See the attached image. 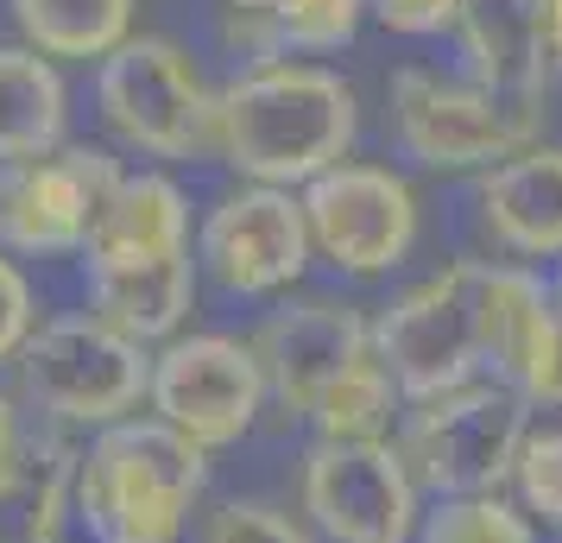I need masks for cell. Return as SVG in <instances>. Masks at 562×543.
<instances>
[{
	"label": "cell",
	"mask_w": 562,
	"mask_h": 543,
	"mask_svg": "<svg viewBox=\"0 0 562 543\" xmlns=\"http://www.w3.org/2000/svg\"><path fill=\"white\" fill-rule=\"evenodd\" d=\"M550 304H557V310H562V272H557V285H550Z\"/></svg>",
	"instance_id": "cell-31"
},
{
	"label": "cell",
	"mask_w": 562,
	"mask_h": 543,
	"mask_svg": "<svg viewBox=\"0 0 562 543\" xmlns=\"http://www.w3.org/2000/svg\"><path fill=\"white\" fill-rule=\"evenodd\" d=\"M196 253L171 259H127V265H82L89 279V310L114 323L121 336L165 348L183 336V323L196 310Z\"/></svg>",
	"instance_id": "cell-16"
},
{
	"label": "cell",
	"mask_w": 562,
	"mask_h": 543,
	"mask_svg": "<svg viewBox=\"0 0 562 543\" xmlns=\"http://www.w3.org/2000/svg\"><path fill=\"white\" fill-rule=\"evenodd\" d=\"M77 455L82 442L57 430L20 449V462L0 474V543H57L64 518H77Z\"/></svg>",
	"instance_id": "cell-19"
},
{
	"label": "cell",
	"mask_w": 562,
	"mask_h": 543,
	"mask_svg": "<svg viewBox=\"0 0 562 543\" xmlns=\"http://www.w3.org/2000/svg\"><path fill=\"white\" fill-rule=\"evenodd\" d=\"M310 222V247L348 279H380L405 265L417 247V190L385 165H335L297 190Z\"/></svg>",
	"instance_id": "cell-10"
},
{
	"label": "cell",
	"mask_w": 562,
	"mask_h": 543,
	"mask_svg": "<svg viewBox=\"0 0 562 543\" xmlns=\"http://www.w3.org/2000/svg\"><path fill=\"white\" fill-rule=\"evenodd\" d=\"M190 247V203L165 171H127L108 196L102 222L82 247V265H127V259H171Z\"/></svg>",
	"instance_id": "cell-17"
},
{
	"label": "cell",
	"mask_w": 562,
	"mask_h": 543,
	"mask_svg": "<svg viewBox=\"0 0 562 543\" xmlns=\"http://www.w3.org/2000/svg\"><path fill=\"white\" fill-rule=\"evenodd\" d=\"M550 64H562V0H550Z\"/></svg>",
	"instance_id": "cell-30"
},
{
	"label": "cell",
	"mask_w": 562,
	"mask_h": 543,
	"mask_svg": "<svg viewBox=\"0 0 562 543\" xmlns=\"http://www.w3.org/2000/svg\"><path fill=\"white\" fill-rule=\"evenodd\" d=\"M297 506L323 543H417L424 487L392 437H316L297 467Z\"/></svg>",
	"instance_id": "cell-8"
},
{
	"label": "cell",
	"mask_w": 562,
	"mask_h": 543,
	"mask_svg": "<svg viewBox=\"0 0 562 543\" xmlns=\"http://www.w3.org/2000/svg\"><path fill=\"white\" fill-rule=\"evenodd\" d=\"M373 354L392 373L405 405H424V398L486 380L481 259H456L430 279H417L411 291H398L373 316Z\"/></svg>",
	"instance_id": "cell-6"
},
{
	"label": "cell",
	"mask_w": 562,
	"mask_h": 543,
	"mask_svg": "<svg viewBox=\"0 0 562 543\" xmlns=\"http://www.w3.org/2000/svg\"><path fill=\"white\" fill-rule=\"evenodd\" d=\"M266 373H259L254 341L234 336H178L153 348V405L158 423H171L196 449H234L266 411Z\"/></svg>",
	"instance_id": "cell-9"
},
{
	"label": "cell",
	"mask_w": 562,
	"mask_h": 543,
	"mask_svg": "<svg viewBox=\"0 0 562 543\" xmlns=\"http://www.w3.org/2000/svg\"><path fill=\"white\" fill-rule=\"evenodd\" d=\"M139 0H13V26L38 57H108L133 38Z\"/></svg>",
	"instance_id": "cell-22"
},
{
	"label": "cell",
	"mask_w": 562,
	"mask_h": 543,
	"mask_svg": "<svg viewBox=\"0 0 562 543\" xmlns=\"http://www.w3.org/2000/svg\"><path fill=\"white\" fill-rule=\"evenodd\" d=\"M121 178V158L102 146H57L52 158L13 165L0 178V247L38 259L82 253Z\"/></svg>",
	"instance_id": "cell-11"
},
{
	"label": "cell",
	"mask_w": 562,
	"mask_h": 543,
	"mask_svg": "<svg viewBox=\"0 0 562 543\" xmlns=\"http://www.w3.org/2000/svg\"><path fill=\"white\" fill-rule=\"evenodd\" d=\"M20 405L57 437H102L139 417L153 392V348L121 336L95 310L52 316L20 348Z\"/></svg>",
	"instance_id": "cell-3"
},
{
	"label": "cell",
	"mask_w": 562,
	"mask_h": 543,
	"mask_svg": "<svg viewBox=\"0 0 562 543\" xmlns=\"http://www.w3.org/2000/svg\"><path fill=\"white\" fill-rule=\"evenodd\" d=\"M550 329V285L525 265H486L481 259V341H486V380L518 386L531 366L537 341Z\"/></svg>",
	"instance_id": "cell-21"
},
{
	"label": "cell",
	"mask_w": 562,
	"mask_h": 543,
	"mask_svg": "<svg viewBox=\"0 0 562 543\" xmlns=\"http://www.w3.org/2000/svg\"><path fill=\"white\" fill-rule=\"evenodd\" d=\"M417 543H537V524L506 493H474V499H436Z\"/></svg>",
	"instance_id": "cell-23"
},
{
	"label": "cell",
	"mask_w": 562,
	"mask_h": 543,
	"mask_svg": "<svg viewBox=\"0 0 562 543\" xmlns=\"http://www.w3.org/2000/svg\"><path fill=\"white\" fill-rule=\"evenodd\" d=\"M310 222L297 190L247 183L203 215L196 228V265L234 297H272L291 291L310 265Z\"/></svg>",
	"instance_id": "cell-13"
},
{
	"label": "cell",
	"mask_w": 562,
	"mask_h": 543,
	"mask_svg": "<svg viewBox=\"0 0 562 543\" xmlns=\"http://www.w3.org/2000/svg\"><path fill=\"white\" fill-rule=\"evenodd\" d=\"M392 133L398 152L417 158L424 171H493L512 152L537 146L543 102L499 95L474 77H442L424 64L392 70Z\"/></svg>",
	"instance_id": "cell-5"
},
{
	"label": "cell",
	"mask_w": 562,
	"mask_h": 543,
	"mask_svg": "<svg viewBox=\"0 0 562 543\" xmlns=\"http://www.w3.org/2000/svg\"><path fill=\"white\" fill-rule=\"evenodd\" d=\"M512 487L531 524H557L562 531V430H531L512 467Z\"/></svg>",
	"instance_id": "cell-25"
},
{
	"label": "cell",
	"mask_w": 562,
	"mask_h": 543,
	"mask_svg": "<svg viewBox=\"0 0 562 543\" xmlns=\"http://www.w3.org/2000/svg\"><path fill=\"white\" fill-rule=\"evenodd\" d=\"M525 437H531V398L506 380H474L442 398L405 405L398 455L430 499H474L512 487Z\"/></svg>",
	"instance_id": "cell-4"
},
{
	"label": "cell",
	"mask_w": 562,
	"mask_h": 543,
	"mask_svg": "<svg viewBox=\"0 0 562 543\" xmlns=\"http://www.w3.org/2000/svg\"><path fill=\"white\" fill-rule=\"evenodd\" d=\"M518 392H525L531 405L562 411V310L557 304H550V329H543V341H537V354H531V366H525Z\"/></svg>",
	"instance_id": "cell-27"
},
{
	"label": "cell",
	"mask_w": 562,
	"mask_h": 543,
	"mask_svg": "<svg viewBox=\"0 0 562 543\" xmlns=\"http://www.w3.org/2000/svg\"><path fill=\"white\" fill-rule=\"evenodd\" d=\"M209 493V449L158 417H127L77 455V524L95 543H183Z\"/></svg>",
	"instance_id": "cell-2"
},
{
	"label": "cell",
	"mask_w": 562,
	"mask_h": 543,
	"mask_svg": "<svg viewBox=\"0 0 562 543\" xmlns=\"http://www.w3.org/2000/svg\"><path fill=\"white\" fill-rule=\"evenodd\" d=\"M196 543H316L310 524L272 506V499H222L215 512H203Z\"/></svg>",
	"instance_id": "cell-24"
},
{
	"label": "cell",
	"mask_w": 562,
	"mask_h": 543,
	"mask_svg": "<svg viewBox=\"0 0 562 543\" xmlns=\"http://www.w3.org/2000/svg\"><path fill=\"white\" fill-rule=\"evenodd\" d=\"M70 121V89L57 77L52 57L32 45H0V165H32L64 146Z\"/></svg>",
	"instance_id": "cell-20"
},
{
	"label": "cell",
	"mask_w": 562,
	"mask_h": 543,
	"mask_svg": "<svg viewBox=\"0 0 562 543\" xmlns=\"http://www.w3.org/2000/svg\"><path fill=\"white\" fill-rule=\"evenodd\" d=\"M367 7L380 13V26L411 32V38H424V32L456 26V13H461V0H367Z\"/></svg>",
	"instance_id": "cell-28"
},
{
	"label": "cell",
	"mask_w": 562,
	"mask_h": 543,
	"mask_svg": "<svg viewBox=\"0 0 562 543\" xmlns=\"http://www.w3.org/2000/svg\"><path fill=\"white\" fill-rule=\"evenodd\" d=\"M95 108L108 133L146 158H215V89L171 38L133 32L95 70Z\"/></svg>",
	"instance_id": "cell-7"
},
{
	"label": "cell",
	"mask_w": 562,
	"mask_h": 543,
	"mask_svg": "<svg viewBox=\"0 0 562 543\" xmlns=\"http://www.w3.org/2000/svg\"><path fill=\"white\" fill-rule=\"evenodd\" d=\"M456 38L468 57V77L518 95V102H543L550 82V0H461Z\"/></svg>",
	"instance_id": "cell-14"
},
{
	"label": "cell",
	"mask_w": 562,
	"mask_h": 543,
	"mask_svg": "<svg viewBox=\"0 0 562 543\" xmlns=\"http://www.w3.org/2000/svg\"><path fill=\"white\" fill-rule=\"evenodd\" d=\"M355 133V89L323 64H254L247 77L215 89V158L266 190H304L348 165Z\"/></svg>",
	"instance_id": "cell-1"
},
{
	"label": "cell",
	"mask_w": 562,
	"mask_h": 543,
	"mask_svg": "<svg viewBox=\"0 0 562 543\" xmlns=\"http://www.w3.org/2000/svg\"><path fill=\"white\" fill-rule=\"evenodd\" d=\"M32 285L20 279V265L0 253V366L20 361V348L32 341Z\"/></svg>",
	"instance_id": "cell-26"
},
{
	"label": "cell",
	"mask_w": 562,
	"mask_h": 543,
	"mask_svg": "<svg viewBox=\"0 0 562 543\" xmlns=\"http://www.w3.org/2000/svg\"><path fill=\"white\" fill-rule=\"evenodd\" d=\"M481 228L512 259H562V146H525L481 171Z\"/></svg>",
	"instance_id": "cell-15"
},
{
	"label": "cell",
	"mask_w": 562,
	"mask_h": 543,
	"mask_svg": "<svg viewBox=\"0 0 562 543\" xmlns=\"http://www.w3.org/2000/svg\"><path fill=\"white\" fill-rule=\"evenodd\" d=\"M360 20L367 0H222V32L254 64H284V52H341Z\"/></svg>",
	"instance_id": "cell-18"
},
{
	"label": "cell",
	"mask_w": 562,
	"mask_h": 543,
	"mask_svg": "<svg viewBox=\"0 0 562 543\" xmlns=\"http://www.w3.org/2000/svg\"><path fill=\"white\" fill-rule=\"evenodd\" d=\"M20 449H26V430H20V398H13V392H0V474L20 462Z\"/></svg>",
	"instance_id": "cell-29"
},
{
	"label": "cell",
	"mask_w": 562,
	"mask_h": 543,
	"mask_svg": "<svg viewBox=\"0 0 562 543\" xmlns=\"http://www.w3.org/2000/svg\"><path fill=\"white\" fill-rule=\"evenodd\" d=\"M254 354H259V373H266V392L304 423L323 411L329 392H341L360 366L380 361L373 354V323L360 316V304H341V297L279 304L259 323Z\"/></svg>",
	"instance_id": "cell-12"
}]
</instances>
